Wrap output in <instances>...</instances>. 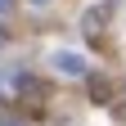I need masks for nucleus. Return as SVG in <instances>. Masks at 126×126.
I'll list each match as a JSON object with an SVG mask.
<instances>
[{"label": "nucleus", "mask_w": 126, "mask_h": 126, "mask_svg": "<svg viewBox=\"0 0 126 126\" xmlns=\"http://www.w3.org/2000/svg\"><path fill=\"white\" fill-rule=\"evenodd\" d=\"M50 63H54L59 77H86V72H90V68H86V54H77V50H54Z\"/></svg>", "instance_id": "f257e3e1"}, {"label": "nucleus", "mask_w": 126, "mask_h": 126, "mask_svg": "<svg viewBox=\"0 0 126 126\" xmlns=\"http://www.w3.org/2000/svg\"><path fill=\"white\" fill-rule=\"evenodd\" d=\"M90 94H94V104H108L113 99V86H108L104 77H90Z\"/></svg>", "instance_id": "f03ea898"}, {"label": "nucleus", "mask_w": 126, "mask_h": 126, "mask_svg": "<svg viewBox=\"0 0 126 126\" xmlns=\"http://www.w3.org/2000/svg\"><path fill=\"white\" fill-rule=\"evenodd\" d=\"M104 18H108V9H104V5H94L86 18H81V27H86V32H99V23H104Z\"/></svg>", "instance_id": "7ed1b4c3"}, {"label": "nucleus", "mask_w": 126, "mask_h": 126, "mask_svg": "<svg viewBox=\"0 0 126 126\" xmlns=\"http://www.w3.org/2000/svg\"><path fill=\"white\" fill-rule=\"evenodd\" d=\"M32 5H36V9H45V5H50V0H32Z\"/></svg>", "instance_id": "20e7f679"}, {"label": "nucleus", "mask_w": 126, "mask_h": 126, "mask_svg": "<svg viewBox=\"0 0 126 126\" xmlns=\"http://www.w3.org/2000/svg\"><path fill=\"white\" fill-rule=\"evenodd\" d=\"M0 9H9V0H0Z\"/></svg>", "instance_id": "39448f33"}, {"label": "nucleus", "mask_w": 126, "mask_h": 126, "mask_svg": "<svg viewBox=\"0 0 126 126\" xmlns=\"http://www.w3.org/2000/svg\"><path fill=\"white\" fill-rule=\"evenodd\" d=\"M117 113H122V117H126V104H122V108H117Z\"/></svg>", "instance_id": "423d86ee"}]
</instances>
